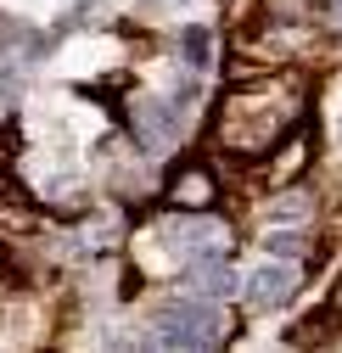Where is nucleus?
I'll use <instances>...</instances> for the list:
<instances>
[{"instance_id":"1","label":"nucleus","mask_w":342,"mask_h":353,"mask_svg":"<svg viewBox=\"0 0 342 353\" xmlns=\"http://www.w3.org/2000/svg\"><path fill=\"white\" fill-rule=\"evenodd\" d=\"M225 336H230V314L219 303H168V308L152 314V342L157 347H191V353H202V347H219Z\"/></svg>"},{"instance_id":"2","label":"nucleus","mask_w":342,"mask_h":353,"mask_svg":"<svg viewBox=\"0 0 342 353\" xmlns=\"http://www.w3.org/2000/svg\"><path fill=\"white\" fill-rule=\"evenodd\" d=\"M180 286L191 297H230L236 292V270H230L219 252H197L185 270H180Z\"/></svg>"},{"instance_id":"3","label":"nucleus","mask_w":342,"mask_h":353,"mask_svg":"<svg viewBox=\"0 0 342 353\" xmlns=\"http://www.w3.org/2000/svg\"><path fill=\"white\" fill-rule=\"evenodd\" d=\"M168 241H174L185 258H197V252H219L230 236H225V225L202 219V208H180V219L168 225Z\"/></svg>"},{"instance_id":"4","label":"nucleus","mask_w":342,"mask_h":353,"mask_svg":"<svg viewBox=\"0 0 342 353\" xmlns=\"http://www.w3.org/2000/svg\"><path fill=\"white\" fill-rule=\"evenodd\" d=\"M292 292H297V275L281 270V263H264V270L247 275V303H252V308H281Z\"/></svg>"},{"instance_id":"5","label":"nucleus","mask_w":342,"mask_h":353,"mask_svg":"<svg viewBox=\"0 0 342 353\" xmlns=\"http://www.w3.org/2000/svg\"><path fill=\"white\" fill-rule=\"evenodd\" d=\"M135 118H141V141H146V146H168V141H174L168 107H157V101H141V107H135Z\"/></svg>"},{"instance_id":"6","label":"nucleus","mask_w":342,"mask_h":353,"mask_svg":"<svg viewBox=\"0 0 342 353\" xmlns=\"http://www.w3.org/2000/svg\"><path fill=\"white\" fill-rule=\"evenodd\" d=\"M174 202H180V208H208V202H213V180H208L202 168L180 174V180H174Z\"/></svg>"},{"instance_id":"7","label":"nucleus","mask_w":342,"mask_h":353,"mask_svg":"<svg viewBox=\"0 0 342 353\" xmlns=\"http://www.w3.org/2000/svg\"><path fill=\"white\" fill-rule=\"evenodd\" d=\"M303 213H309V196H303V191H297V196H281V202L270 208L275 225H292V219H303Z\"/></svg>"},{"instance_id":"8","label":"nucleus","mask_w":342,"mask_h":353,"mask_svg":"<svg viewBox=\"0 0 342 353\" xmlns=\"http://www.w3.org/2000/svg\"><path fill=\"white\" fill-rule=\"evenodd\" d=\"M185 57L202 68L208 62V28H185Z\"/></svg>"},{"instance_id":"9","label":"nucleus","mask_w":342,"mask_h":353,"mask_svg":"<svg viewBox=\"0 0 342 353\" xmlns=\"http://www.w3.org/2000/svg\"><path fill=\"white\" fill-rule=\"evenodd\" d=\"M325 12H331V23L342 28V0H325Z\"/></svg>"}]
</instances>
